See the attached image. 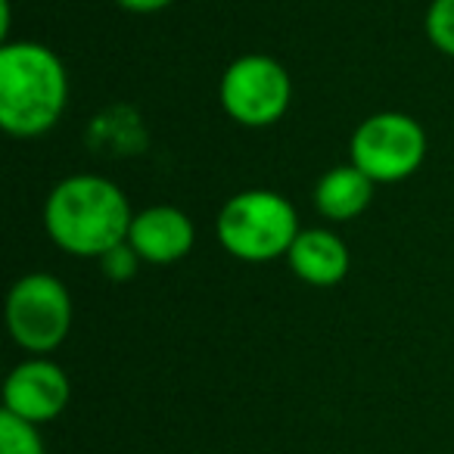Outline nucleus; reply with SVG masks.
<instances>
[{"label":"nucleus","mask_w":454,"mask_h":454,"mask_svg":"<svg viewBox=\"0 0 454 454\" xmlns=\"http://www.w3.org/2000/svg\"><path fill=\"white\" fill-rule=\"evenodd\" d=\"M131 202L115 181L100 175L63 177L44 200V231L66 255L103 259L128 240Z\"/></svg>","instance_id":"1"},{"label":"nucleus","mask_w":454,"mask_h":454,"mask_svg":"<svg viewBox=\"0 0 454 454\" xmlns=\"http://www.w3.org/2000/svg\"><path fill=\"white\" fill-rule=\"evenodd\" d=\"M69 103V72L41 41L0 47V128L16 140H35L59 125Z\"/></svg>","instance_id":"2"},{"label":"nucleus","mask_w":454,"mask_h":454,"mask_svg":"<svg viewBox=\"0 0 454 454\" xmlns=\"http://www.w3.org/2000/svg\"><path fill=\"white\" fill-rule=\"evenodd\" d=\"M299 227V212L284 193L265 187L240 190L221 206L215 218V237L227 255L249 265L286 259Z\"/></svg>","instance_id":"3"},{"label":"nucleus","mask_w":454,"mask_h":454,"mask_svg":"<svg viewBox=\"0 0 454 454\" xmlns=\"http://www.w3.org/2000/svg\"><path fill=\"white\" fill-rule=\"evenodd\" d=\"M75 305L59 278L47 271L22 274L7 293V330L28 355H51L66 342Z\"/></svg>","instance_id":"4"},{"label":"nucleus","mask_w":454,"mask_h":454,"mask_svg":"<svg viewBox=\"0 0 454 454\" xmlns=\"http://www.w3.org/2000/svg\"><path fill=\"white\" fill-rule=\"evenodd\" d=\"M427 159V131L408 113H373L352 131L348 162L373 184H398L417 175Z\"/></svg>","instance_id":"5"},{"label":"nucleus","mask_w":454,"mask_h":454,"mask_svg":"<svg viewBox=\"0 0 454 454\" xmlns=\"http://www.w3.org/2000/svg\"><path fill=\"white\" fill-rule=\"evenodd\" d=\"M218 100L237 125L271 128L290 109L293 78L280 59L268 53H243L221 75Z\"/></svg>","instance_id":"6"},{"label":"nucleus","mask_w":454,"mask_h":454,"mask_svg":"<svg viewBox=\"0 0 454 454\" xmlns=\"http://www.w3.org/2000/svg\"><path fill=\"white\" fill-rule=\"evenodd\" d=\"M72 398V383L57 361L26 358L10 371L4 383V411L20 420H28L35 427L57 420Z\"/></svg>","instance_id":"7"},{"label":"nucleus","mask_w":454,"mask_h":454,"mask_svg":"<svg viewBox=\"0 0 454 454\" xmlns=\"http://www.w3.org/2000/svg\"><path fill=\"white\" fill-rule=\"evenodd\" d=\"M128 243L146 265H175L187 259L196 243V227L187 212L175 206H150L134 212Z\"/></svg>","instance_id":"8"},{"label":"nucleus","mask_w":454,"mask_h":454,"mask_svg":"<svg viewBox=\"0 0 454 454\" xmlns=\"http://www.w3.org/2000/svg\"><path fill=\"white\" fill-rule=\"evenodd\" d=\"M286 265L302 284L330 290L348 278L352 255H348V247L340 234H333L327 227H302V234L286 253Z\"/></svg>","instance_id":"9"},{"label":"nucleus","mask_w":454,"mask_h":454,"mask_svg":"<svg viewBox=\"0 0 454 454\" xmlns=\"http://www.w3.org/2000/svg\"><path fill=\"white\" fill-rule=\"evenodd\" d=\"M373 187L377 184L358 171L352 162L333 165L321 181L315 184V208L327 221H355L364 215L373 202Z\"/></svg>","instance_id":"10"},{"label":"nucleus","mask_w":454,"mask_h":454,"mask_svg":"<svg viewBox=\"0 0 454 454\" xmlns=\"http://www.w3.org/2000/svg\"><path fill=\"white\" fill-rule=\"evenodd\" d=\"M0 454H47L38 427L0 411Z\"/></svg>","instance_id":"11"},{"label":"nucleus","mask_w":454,"mask_h":454,"mask_svg":"<svg viewBox=\"0 0 454 454\" xmlns=\"http://www.w3.org/2000/svg\"><path fill=\"white\" fill-rule=\"evenodd\" d=\"M423 28H427L429 44L454 59V0H433L427 10V20H423Z\"/></svg>","instance_id":"12"},{"label":"nucleus","mask_w":454,"mask_h":454,"mask_svg":"<svg viewBox=\"0 0 454 454\" xmlns=\"http://www.w3.org/2000/svg\"><path fill=\"white\" fill-rule=\"evenodd\" d=\"M100 262V268H103V274H106L109 280H115V284H125V280H131L134 274H137V268H140V255H137V249L131 247V243H119V247H113L109 249L103 259H97Z\"/></svg>","instance_id":"13"},{"label":"nucleus","mask_w":454,"mask_h":454,"mask_svg":"<svg viewBox=\"0 0 454 454\" xmlns=\"http://www.w3.org/2000/svg\"><path fill=\"white\" fill-rule=\"evenodd\" d=\"M113 4L121 10H128V13L150 16V13H162V10H168L175 0H113Z\"/></svg>","instance_id":"14"}]
</instances>
